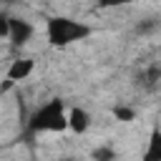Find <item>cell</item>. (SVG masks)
I'll use <instances>...</instances> for the list:
<instances>
[{"instance_id":"obj_1","label":"cell","mask_w":161,"mask_h":161,"mask_svg":"<svg viewBox=\"0 0 161 161\" xmlns=\"http://www.w3.org/2000/svg\"><path fill=\"white\" fill-rule=\"evenodd\" d=\"M45 33H48L50 45L63 48V45H70V43H75V40L88 38V35H91V28L83 25V23H78V20H70V18H50Z\"/></svg>"},{"instance_id":"obj_2","label":"cell","mask_w":161,"mask_h":161,"mask_svg":"<svg viewBox=\"0 0 161 161\" xmlns=\"http://www.w3.org/2000/svg\"><path fill=\"white\" fill-rule=\"evenodd\" d=\"M30 128L33 131H65L68 128V113L63 101H48L45 106H40L33 118H30Z\"/></svg>"},{"instance_id":"obj_3","label":"cell","mask_w":161,"mask_h":161,"mask_svg":"<svg viewBox=\"0 0 161 161\" xmlns=\"http://www.w3.org/2000/svg\"><path fill=\"white\" fill-rule=\"evenodd\" d=\"M30 35H33V25L28 20L10 18V35H8V40H13L15 45H23V43L30 40Z\"/></svg>"},{"instance_id":"obj_4","label":"cell","mask_w":161,"mask_h":161,"mask_svg":"<svg viewBox=\"0 0 161 161\" xmlns=\"http://www.w3.org/2000/svg\"><path fill=\"white\" fill-rule=\"evenodd\" d=\"M33 60L30 58H20V60H13L10 63V68H8V80H13V83H18V80H25L30 73H33Z\"/></svg>"},{"instance_id":"obj_5","label":"cell","mask_w":161,"mask_h":161,"mask_svg":"<svg viewBox=\"0 0 161 161\" xmlns=\"http://www.w3.org/2000/svg\"><path fill=\"white\" fill-rule=\"evenodd\" d=\"M88 126H91V116H88L83 108H73V111H68V128H70V131L83 133Z\"/></svg>"},{"instance_id":"obj_6","label":"cell","mask_w":161,"mask_h":161,"mask_svg":"<svg viewBox=\"0 0 161 161\" xmlns=\"http://www.w3.org/2000/svg\"><path fill=\"white\" fill-rule=\"evenodd\" d=\"M143 161H161V131H153L151 133L148 148L143 153Z\"/></svg>"},{"instance_id":"obj_7","label":"cell","mask_w":161,"mask_h":161,"mask_svg":"<svg viewBox=\"0 0 161 161\" xmlns=\"http://www.w3.org/2000/svg\"><path fill=\"white\" fill-rule=\"evenodd\" d=\"M113 116H116L118 121H133V111L126 108V106H116V108H113Z\"/></svg>"},{"instance_id":"obj_8","label":"cell","mask_w":161,"mask_h":161,"mask_svg":"<svg viewBox=\"0 0 161 161\" xmlns=\"http://www.w3.org/2000/svg\"><path fill=\"white\" fill-rule=\"evenodd\" d=\"M128 3H133V0H98L101 8H116V5H128Z\"/></svg>"},{"instance_id":"obj_9","label":"cell","mask_w":161,"mask_h":161,"mask_svg":"<svg viewBox=\"0 0 161 161\" xmlns=\"http://www.w3.org/2000/svg\"><path fill=\"white\" fill-rule=\"evenodd\" d=\"M113 153L111 151H106V148H101V151H96V158H111Z\"/></svg>"}]
</instances>
